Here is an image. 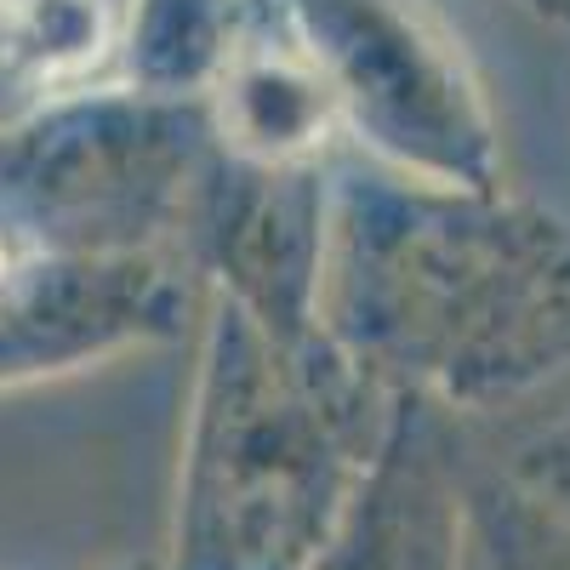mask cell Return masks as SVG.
<instances>
[{
  "instance_id": "cell-1",
  "label": "cell",
  "mask_w": 570,
  "mask_h": 570,
  "mask_svg": "<svg viewBox=\"0 0 570 570\" xmlns=\"http://www.w3.org/2000/svg\"><path fill=\"white\" fill-rule=\"evenodd\" d=\"M223 115L246 149L297 155L325 126V80L285 58H246L228 75Z\"/></svg>"
},
{
  "instance_id": "cell-3",
  "label": "cell",
  "mask_w": 570,
  "mask_h": 570,
  "mask_svg": "<svg viewBox=\"0 0 570 570\" xmlns=\"http://www.w3.org/2000/svg\"><path fill=\"white\" fill-rule=\"evenodd\" d=\"M502 570H570V553H559V542H553V553H548V548H537V553H508Z\"/></svg>"
},
{
  "instance_id": "cell-2",
  "label": "cell",
  "mask_w": 570,
  "mask_h": 570,
  "mask_svg": "<svg viewBox=\"0 0 570 570\" xmlns=\"http://www.w3.org/2000/svg\"><path fill=\"white\" fill-rule=\"evenodd\" d=\"M0 12L35 86L86 75L109 46V18L98 0H0Z\"/></svg>"
},
{
  "instance_id": "cell-4",
  "label": "cell",
  "mask_w": 570,
  "mask_h": 570,
  "mask_svg": "<svg viewBox=\"0 0 570 570\" xmlns=\"http://www.w3.org/2000/svg\"><path fill=\"white\" fill-rule=\"evenodd\" d=\"M462 570H485V564H480V559H468V564H462Z\"/></svg>"
}]
</instances>
